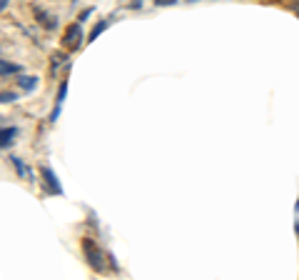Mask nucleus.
I'll return each instance as SVG.
<instances>
[{"label": "nucleus", "mask_w": 299, "mask_h": 280, "mask_svg": "<svg viewBox=\"0 0 299 280\" xmlns=\"http://www.w3.org/2000/svg\"><path fill=\"white\" fill-rule=\"evenodd\" d=\"M83 253H85V260L95 273H105V253L95 245V240L85 238L83 240Z\"/></svg>", "instance_id": "nucleus-1"}, {"label": "nucleus", "mask_w": 299, "mask_h": 280, "mask_svg": "<svg viewBox=\"0 0 299 280\" xmlns=\"http://www.w3.org/2000/svg\"><path fill=\"white\" fill-rule=\"evenodd\" d=\"M83 40H85V35H83L80 23H72V25H67V30L62 35V48L72 53V50H78V48L83 45Z\"/></svg>", "instance_id": "nucleus-2"}, {"label": "nucleus", "mask_w": 299, "mask_h": 280, "mask_svg": "<svg viewBox=\"0 0 299 280\" xmlns=\"http://www.w3.org/2000/svg\"><path fill=\"white\" fill-rule=\"evenodd\" d=\"M40 173H43V178H45V183H48V190H50L53 195H62V185L58 183L55 170H53V168H48V165H43V168H40Z\"/></svg>", "instance_id": "nucleus-3"}, {"label": "nucleus", "mask_w": 299, "mask_h": 280, "mask_svg": "<svg viewBox=\"0 0 299 280\" xmlns=\"http://www.w3.org/2000/svg\"><path fill=\"white\" fill-rule=\"evenodd\" d=\"M32 13H35V18H38V23H40L43 28H48V30H55V28H58V18L50 15V13H45L43 8H32Z\"/></svg>", "instance_id": "nucleus-4"}, {"label": "nucleus", "mask_w": 299, "mask_h": 280, "mask_svg": "<svg viewBox=\"0 0 299 280\" xmlns=\"http://www.w3.org/2000/svg\"><path fill=\"white\" fill-rule=\"evenodd\" d=\"M15 80H18V85H20L23 90H28V93L35 90V85H38V78H35V75H18Z\"/></svg>", "instance_id": "nucleus-5"}, {"label": "nucleus", "mask_w": 299, "mask_h": 280, "mask_svg": "<svg viewBox=\"0 0 299 280\" xmlns=\"http://www.w3.org/2000/svg\"><path fill=\"white\" fill-rule=\"evenodd\" d=\"M15 135H18V128H3V133H0V145L8 148V145L15 140Z\"/></svg>", "instance_id": "nucleus-6"}, {"label": "nucleus", "mask_w": 299, "mask_h": 280, "mask_svg": "<svg viewBox=\"0 0 299 280\" xmlns=\"http://www.w3.org/2000/svg\"><path fill=\"white\" fill-rule=\"evenodd\" d=\"M107 25H110V20H100V23H97V25H95V28H92V33H90V43H92V40H97V35H100V33L105 30V28H107Z\"/></svg>", "instance_id": "nucleus-7"}, {"label": "nucleus", "mask_w": 299, "mask_h": 280, "mask_svg": "<svg viewBox=\"0 0 299 280\" xmlns=\"http://www.w3.org/2000/svg\"><path fill=\"white\" fill-rule=\"evenodd\" d=\"M0 70H3V78H8L10 73H20V68H18V65H13V63H8V60H3Z\"/></svg>", "instance_id": "nucleus-8"}, {"label": "nucleus", "mask_w": 299, "mask_h": 280, "mask_svg": "<svg viewBox=\"0 0 299 280\" xmlns=\"http://www.w3.org/2000/svg\"><path fill=\"white\" fill-rule=\"evenodd\" d=\"M10 163L15 165V170H18V175H20V178H25V175H28V170H25V165H23V160H20V158L10 155Z\"/></svg>", "instance_id": "nucleus-9"}, {"label": "nucleus", "mask_w": 299, "mask_h": 280, "mask_svg": "<svg viewBox=\"0 0 299 280\" xmlns=\"http://www.w3.org/2000/svg\"><path fill=\"white\" fill-rule=\"evenodd\" d=\"M0 100H3V105H8V103H13V100H15V93H8V90H5Z\"/></svg>", "instance_id": "nucleus-10"}, {"label": "nucleus", "mask_w": 299, "mask_h": 280, "mask_svg": "<svg viewBox=\"0 0 299 280\" xmlns=\"http://www.w3.org/2000/svg\"><path fill=\"white\" fill-rule=\"evenodd\" d=\"M157 8H165V5H177V0H155Z\"/></svg>", "instance_id": "nucleus-11"}, {"label": "nucleus", "mask_w": 299, "mask_h": 280, "mask_svg": "<svg viewBox=\"0 0 299 280\" xmlns=\"http://www.w3.org/2000/svg\"><path fill=\"white\" fill-rule=\"evenodd\" d=\"M90 15H92V8H88V10H83V13H80V23H83V20H88Z\"/></svg>", "instance_id": "nucleus-12"}, {"label": "nucleus", "mask_w": 299, "mask_h": 280, "mask_svg": "<svg viewBox=\"0 0 299 280\" xmlns=\"http://www.w3.org/2000/svg\"><path fill=\"white\" fill-rule=\"evenodd\" d=\"M8 3H10V0H0V8L5 10V8H8Z\"/></svg>", "instance_id": "nucleus-13"}, {"label": "nucleus", "mask_w": 299, "mask_h": 280, "mask_svg": "<svg viewBox=\"0 0 299 280\" xmlns=\"http://www.w3.org/2000/svg\"><path fill=\"white\" fill-rule=\"evenodd\" d=\"M140 3H142V0H135V8H137V5H140Z\"/></svg>", "instance_id": "nucleus-14"}, {"label": "nucleus", "mask_w": 299, "mask_h": 280, "mask_svg": "<svg viewBox=\"0 0 299 280\" xmlns=\"http://www.w3.org/2000/svg\"><path fill=\"white\" fill-rule=\"evenodd\" d=\"M294 230H297V235H299V223H297V225H294Z\"/></svg>", "instance_id": "nucleus-15"}, {"label": "nucleus", "mask_w": 299, "mask_h": 280, "mask_svg": "<svg viewBox=\"0 0 299 280\" xmlns=\"http://www.w3.org/2000/svg\"><path fill=\"white\" fill-rule=\"evenodd\" d=\"M297 210H299V203H297Z\"/></svg>", "instance_id": "nucleus-16"}, {"label": "nucleus", "mask_w": 299, "mask_h": 280, "mask_svg": "<svg viewBox=\"0 0 299 280\" xmlns=\"http://www.w3.org/2000/svg\"><path fill=\"white\" fill-rule=\"evenodd\" d=\"M192 3H197V0H192Z\"/></svg>", "instance_id": "nucleus-17"}]
</instances>
